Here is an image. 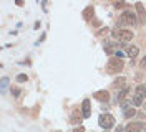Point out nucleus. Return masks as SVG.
<instances>
[{
  "label": "nucleus",
  "mask_w": 146,
  "mask_h": 132,
  "mask_svg": "<svg viewBox=\"0 0 146 132\" xmlns=\"http://www.w3.org/2000/svg\"><path fill=\"white\" fill-rule=\"evenodd\" d=\"M135 9H136L138 15L145 20V18H146V10H145V7H143V3H141V2H138L136 5H135Z\"/></svg>",
  "instance_id": "obj_10"
},
{
  "label": "nucleus",
  "mask_w": 146,
  "mask_h": 132,
  "mask_svg": "<svg viewBox=\"0 0 146 132\" xmlns=\"http://www.w3.org/2000/svg\"><path fill=\"white\" fill-rule=\"evenodd\" d=\"M125 83H126V79L125 78H118V79H115V83H113V86L118 89V88H123L125 89Z\"/></svg>",
  "instance_id": "obj_14"
},
{
  "label": "nucleus",
  "mask_w": 146,
  "mask_h": 132,
  "mask_svg": "<svg viewBox=\"0 0 146 132\" xmlns=\"http://www.w3.org/2000/svg\"><path fill=\"white\" fill-rule=\"evenodd\" d=\"M123 68H125V64H123V61L119 60V58H111L108 61V73H119V71H123Z\"/></svg>",
  "instance_id": "obj_4"
},
{
  "label": "nucleus",
  "mask_w": 146,
  "mask_h": 132,
  "mask_svg": "<svg viewBox=\"0 0 146 132\" xmlns=\"http://www.w3.org/2000/svg\"><path fill=\"white\" fill-rule=\"evenodd\" d=\"M116 132H123V129H121V127H118V129H116Z\"/></svg>",
  "instance_id": "obj_24"
},
{
  "label": "nucleus",
  "mask_w": 146,
  "mask_h": 132,
  "mask_svg": "<svg viewBox=\"0 0 146 132\" xmlns=\"http://www.w3.org/2000/svg\"><path fill=\"white\" fill-rule=\"evenodd\" d=\"M27 74H18L17 76V81H20V83H25V81H27Z\"/></svg>",
  "instance_id": "obj_18"
},
{
  "label": "nucleus",
  "mask_w": 146,
  "mask_h": 132,
  "mask_svg": "<svg viewBox=\"0 0 146 132\" xmlns=\"http://www.w3.org/2000/svg\"><path fill=\"white\" fill-rule=\"evenodd\" d=\"M12 93H13V96L17 97L18 94H20V89H17V88H13V89H12Z\"/></svg>",
  "instance_id": "obj_20"
},
{
  "label": "nucleus",
  "mask_w": 146,
  "mask_h": 132,
  "mask_svg": "<svg viewBox=\"0 0 146 132\" xmlns=\"http://www.w3.org/2000/svg\"><path fill=\"white\" fill-rule=\"evenodd\" d=\"M103 48H105V51L108 53V55H116V51H115V43L113 41H105Z\"/></svg>",
  "instance_id": "obj_9"
},
{
  "label": "nucleus",
  "mask_w": 146,
  "mask_h": 132,
  "mask_svg": "<svg viewBox=\"0 0 146 132\" xmlns=\"http://www.w3.org/2000/svg\"><path fill=\"white\" fill-rule=\"evenodd\" d=\"M95 99H98L101 102H108V99H110L108 91H96L95 93Z\"/></svg>",
  "instance_id": "obj_7"
},
{
  "label": "nucleus",
  "mask_w": 146,
  "mask_h": 132,
  "mask_svg": "<svg viewBox=\"0 0 146 132\" xmlns=\"http://www.w3.org/2000/svg\"><path fill=\"white\" fill-rule=\"evenodd\" d=\"M135 114H136V111H135L133 107H128L126 111H125V117H126V119H129V117H133Z\"/></svg>",
  "instance_id": "obj_16"
},
{
  "label": "nucleus",
  "mask_w": 146,
  "mask_h": 132,
  "mask_svg": "<svg viewBox=\"0 0 146 132\" xmlns=\"http://www.w3.org/2000/svg\"><path fill=\"white\" fill-rule=\"evenodd\" d=\"M113 36L119 38L121 41H131L133 40V32L131 30H126V28H121V30H113Z\"/></svg>",
  "instance_id": "obj_3"
},
{
  "label": "nucleus",
  "mask_w": 146,
  "mask_h": 132,
  "mask_svg": "<svg viewBox=\"0 0 146 132\" xmlns=\"http://www.w3.org/2000/svg\"><path fill=\"white\" fill-rule=\"evenodd\" d=\"M141 68H146V55H145V58L141 60Z\"/></svg>",
  "instance_id": "obj_23"
},
{
  "label": "nucleus",
  "mask_w": 146,
  "mask_h": 132,
  "mask_svg": "<svg viewBox=\"0 0 146 132\" xmlns=\"http://www.w3.org/2000/svg\"><path fill=\"white\" fill-rule=\"evenodd\" d=\"M98 124H100L105 131H108V129H111L115 125V117L111 114H101L100 119H98Z\"/></svg>",
  "instance_id": "obj_2"
},
{
  "label": "nucleus",
  "mask_w": 146,
  "mask_h": 132,
  "mask_svg": "<svg viewBox=\"0 0 146 132\" xmlns=\"http://www.w3.org/2000/svg\"><path fill=\"white\" fill-rule=\"evenodd\" d=\"M90 13L93 15V7H88V9L85 10V18L86 20H90Z\"/></svg>",
  "instance_id": "obj_17"
},
{
  "label": "nucleus",
  "mask_w": 146,
  "mask_h": 132,
  "mask_svg": "<svg viewBox=\"0 0 146 132\" xmlns=\"http://www.w3.org/2000/svg\"><path fill=\"white\" fill-rule=\"evenodd\" d=\"M119 25H125V26H133L138 23V18L136 15L131 12V10H125L121 15H119Z\"/></svg>",
  "instance_id": "obj_1"
},
{
  "label": "nucleus",
  "mask_w": 146,
  "mask_h": 132,
  "mask_svg": "<svg viewBox=\"0 0 146 132\" xmlns=\"http://www.w3.org/2000/svg\"><path fill=\"white\" fill-rule=\"evenodd\" d=\"M123 5H125V3H123V2H116V3H115V7H116V9H121V7H123Z\"/></svg>",
  "instance_id": "obj_22"
},
{
  "label": "nucleus",
  "mask_w": 146,
  "mask_h": 132,
  "mask_svg": "<svg viewBox=\"0 0 146 132\" xmlns=\"http://www.w3.org/2000/svg\"><path fill=\"white\" fill-rule=\"evenodd\" d=\"M82 112H83V117H90L91 107H90V101H88V99H83V102H82Z\"/></svg>",
  "instance_id": "obj_6"
},
{
  "label": "nucleus",
  "mask_w": 146,
  "mask_h": 132,
  "mask_svg": "<svg viewBox=\"0 0 146 132\" xmlns=\"http://www.w3.org/2000/svg\"><path fill=\"white\" fill-rule=\"evenodd\" d=\"M7 84H9V79H7V78H3V79H2V89L5 88Z\"/></svg>",
  "instance_id": "obj_19"
},
{
  "label": "nucleus",
  "mask_w": 146,
  "mask_h": 132,
  "mask_svg": "<svg viewBox=\"0 0 146 132\" xmlns=\"http://www.w3.org/2000/svg\"><path fill=\"white\" fill-rule=\"evenodd\" d=\"M143 104V96H141V94H133V106H135V107H139V106Z\"/></svg>",
  "instance_id": "obj_12"
},
{
  "label": "nucleus",
  "mask_w": 146,
  "mask_h": 132,
  "mask_svg": "<svg viewBox=\"0 0 146 132\" xmlns=\"http://www.w3.org/2000/svg\"><path fill=\"white\" fill-rule=\"evenodd\" d=\"M128 93H129V91H128V88H125V89H121V91H119V94H118V102H125V99L128 97Z\"/></svg>",
  "instance_id": "obj_13"
},
{
  "label": "nucleus",
  "mask_w": 146,
  "mask_h": 132,
  "mask_svg": "<svg viewBox=\"0 0 146 132\" xmlns=\"http://www.w3.org/2000/svg\"><path fill=\"white\" fill-rule=\"evenodd\" d=\"M106 132H108V131H106Z\"/></svg>",
  "instance_id": "obj_25"
},
{
  "label": "nucleus",
  "mask_w": 146,
  "mask_h": 132,
  "mask_svg": "<svg viewBox=\"0 0 146 132\" xmlns=\"http://www.w3.org/2000/svg\"><path fill=\"white\" fill-rule=\"evenodd\" d=\"M73 132H85V129H83L82 125H78V127H76V129H75Z\"/></svg>",
  "instance_id": "obj_21"
},
{
  "label": "nucleus",
  "mask_w": 146,
  "mask_h": 132,
  "mask_svg": "<svg viewBox=\"0 0 146 132\" xmlns=\"http://www.w3.org/2000/svg\"><path fill=\"white\" fill-rule=\"evenodd\" d=\"M145 129H146V124H143V122H129L125 131L126 132H143Z\"/></svg>",
  "instance_id": "obj_5"
},
{
  "label": "nucleus",
  "mask_w": 146,
  "mask_h": 132,
  "mask_svg": "<svg viewBox=\"0 0 146 132\" xmlns=\"http://www.w3.org/2000/svg\"><path fill=\"white\" fill-rule=\"evenodd\" d=\"M136 93L138 94H141V96H146V84H138Z\"/></svg>",
  "instance_id": "obj_15"
},
{
  "label": "nucleus",
  "mask_w": 146,
  "mask_h": 132,
  "mask_svg": "<svg viewBox=\"0 0 146 132\" xmlns=\"http://www.w3.org/2000/svg\"><path fill=\"white\" fill-rule=\"evenodd\" d=\"M126 51H128V56H129V58H135L138 53H139V48H138V46H135V45H131V46H128Z\"/></svg>",
  "instance_id": "obj_11"
},
{
  "label": "nucleus",
  "mask_w": 146,
  "mask_h": 132,
  "mask_svg": "<svg viewBox=\"0 0 146 132\" xmlns=\"http://www.w3.org/2000/svg\"><path fill=\"white\" fill-rule=\"evenodd\" d=\"M82 121H83V116H80V112H78V111H73L72 117H70V122L75 124V125H80V124H82Z\"/></svg>",
  "instance_id": "obj_8"
}]
</instances>
